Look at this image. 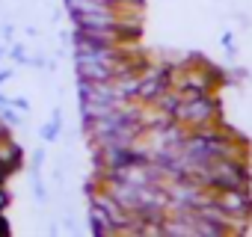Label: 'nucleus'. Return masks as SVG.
<instances>
[{
	"label": "nucleus",
	"mask_w": 252,
	"mask_h": 237,
	"mask_svg": "<svg viewBox=\"0 0 252 237\" xmlns=\"http://www.w3.org/2000/svg\"><path fill=\"white\" fill-rule=\"evenodd\" d=\"M3 118H6V125H18V122H21V118H18L12 110H6V113H3Z\"/></svg>",
	"instance_id": "6"
},
{
	"label": "nucleus",
	"mask_w": 252,
	"mask_h": 237,
	"mask_svg": "<svg viewBox=\"0 0 252 237\" xmlns=\"http://www.w3.org/2000/svg\"><path fill=\"white\" fill-rule=\"evenodd\" d=\"M18 160H21V148L15 143H9V140H0V163H6L9 169H15Z\"/></svg>",
	"instance_id": "3"
},
{
	"label": "nucleus",
	"mask_w": 252,
	"mask_h": 237,
	"mask_svg": "<svg viewBox=\"0 0 252 237\" xmlns=\"http://www.w3.org/2000/svg\"><path fill=\"white\" fill-rule=\"evenodd\" d=\"M89 222H92V231H95V234H113V231H116L113 222H110V216H107L101 207L92 210V219H89Z\"/></svg>",
	"instance_id": "4"
},
{
	"label": "nucleus",
	"mask_w": 252,
	"mask_h": 237,
	"mask_svg": "<svg viewBox=\"0 0 252 237\" xmlns=\"http://www.w3.org/2000/svg\"><path fill=\"white\" fill-rule=\"evenodd\" d=\"M3 207H6V193L0 190V210H3Z\"/></svg>",
	"instance_id": "7"
},
{
	"label": "nucleus",
	"mask_w": 252,
	"mask_h": 237,
	"mask_svg": "<svg viewBox=\"0 0 252 237\" xmlns=\"http://www.w3.org/2000/svg\"><path fill=\"white\" fill-rule=\"evenodd\" d=\"M214 101L211 98H205V95H199V98H184V101H178L175 104V118L178 122H184V125H205V122H211L214 118Z\"/></svg>",
	"instance_id": "1"
},
{
	"label": "nucleus",
	"mask_w": 252,
	"mask_h": 237,
	"mask_svg": "<svg viewBox=\"0 0 252 237\" xmlns=\"http://www.w3.org/2000/svg\"><path fill=\"white\" fill-rule=\"evenodd\" d=\"M6 77H9V71H0V83H3V80H6Z\"/></svg>",
	"instance_id": "8"
},
{
	"label": "nucleus",
	"mask_w": 252,
	"mask_h": 237,
	"mask_svg": "<svg viewBox=\"0 0 252 237\" xmlns=\"http://www.w3.org/2000/svg\"><path fill=\"white\" fill-rule=\"evenodd\" d=\"M57 131H60V118H54L51 128H45V131H42V137H45V140H54V137H57Z\"/></svg>",
	"instance_id": "5"
},
{
	"label": "nucleus",
	"mask_w": 252,
	"mask_h": 237,
	"mask_svg": "<svg viewBox=\"0 0 252 237\" xmlns=\"http://www.w3.org/2000/svg\"><path fill=\"white\" fill-rule=\"evenodd\" d=\"M211 202L220 205V207H222L225 213H231V216H249V210H252L249 193H246V190H237V187H222V193L214 196Z\"/></svg>",
	"instance_id": "2"
}]
</instances>
